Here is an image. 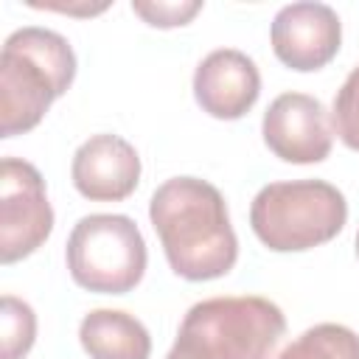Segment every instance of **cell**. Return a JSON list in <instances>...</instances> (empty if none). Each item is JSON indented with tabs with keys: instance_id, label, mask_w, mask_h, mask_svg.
Instances as JSON below:
<instances>
[{
	"instance_id": "cell-1",
	"label": "cell",
	"mask_w": 359,
	"mask_h": 359,
	"mask_svg": "<svg viewBox=\"0 0 359 359\" xmlns=\"http://www.w3.org/2000/svg\"><path fill=\"white\" fill-rule=\"evenodd\" d=\"M149 219L168 266L180 278L213 280L233 269L238 238L216 185L196 177H171L151 194Z\"/></svg>"
},
{
	"instance_id": "cell-2",
	"label": "cell",
	"mask_w": 359,
	"mask_h": 359,
	"mask_svg": "<svg viewBox=\"0 0 359 359\" xmlns=\"http://www.w3.org/2000/svg\"><path fill=\"white\" fill-rule=\"evenodd\" d=\"M73 79L76 53L62 34L36 25L14 31L0 53V135L34 129Z\"/></svg>"
},
{
	"instance_id": "cell-3",
	"label": "cell",
	"mask_w": 359,
	"mask_h": 359,
	"mask_svg": "<svg viewBox=\"0 0 359 359\" xmlns=\"http://www.w3.org/2000/svg\"><path fill=\"white\" fill-rule=\"evenodd\" d=\"M283 311L255 294L208 297L188 309L165 359H278Z\"/></svg>"
},
{
	"instance_id": "cell-4",
	"label": "cell",
	"mask_w": 359,
	"mask_h": 359,
	"mask_svg": "<svg viewBox=\"0 0 359 359\" xmlns=\"http://www.w3.org/2000/svg\"><path fill=\"white\" fill-rule=\"evenodd\" d=\"M348 219V202L325 180L264 185L250 205L258 241L275 252H303L331 241Z\"/></svg>"
},
{
	"instance_id": "cell-5",
	"label": "cell",
	"mask_w": 359,
	"mask_h": 359,
	"mask_svg": "<svg viewBox=\"0 0 359 359\" xmlns=\"http://www.w3.org/2000/svg\"><path fill=\"white\" fill-rule=\"evenodd\" d=\"M70 278L98 294L132 292L146 272V241L123 213H93L76 222L67 238Z\"/></svg>"
},
{
	"instance_id": "cell-6",
	"label": "cell",
	"mask_w": 359,
	"mask_h": 359,
	"mask_svg": "<svg viewBox=\"0 0 359 359\" xmlns=\"http://www.w3.org/2000/svg\"><path fill=\"white\" fill-rule=\"evenodd\" d=\"M53 230V208L42 174L17 157L0 163V261L14 264L31 255Z\"/></svg>"
},
{
	"instance_id": "cell-7",
	"label": "cell",
	"mask_w": 359,
	"mask_h": 359,
	"mask_svg": "<svg viewBox=\"0 0 359 359\" xmlns=\"http://www.w3.org/2000/svg\"><path fill=\"white\" fill-rule=\"evenodd\" d=\"M264 143L286 163L309 165L331 154V126L323 101L306 93H283L264 112Z\"/></svg>"
},
{
	"instance_id": "cell-8",
	"label": "cell",
	"mask_w": 359,
	"mask_h": 359,
	"mask_svg": "<svg viewBox=\"0 0 359 359\" xmlns=\"http://www.w3.org/2000/svg\"><path fill=\"white\" fill-rule=\"evenodd\" d=\"M272 50L275 56L300 73L325 67L342 42V25L325 3H289L272 20Z\"/></svg>"
},
{
	"instance_id": "cell-9",
	"label": "cell",
	"mask_w": 359,
	"mask_h": 359,
	"mask_svg": "<svg viewBox=\"0 0 359 359\" xmlns=\"http://www.w3.org/2000/svg\"><path fill=\"white\" fill-rule=\"evenodd\" d=\"M194 95L208 115L236 121L255 107L261 95V73L247 53L219 48L199 62L194 73Z\"/></svg>"
},
{
	"instance_id": "cell-10",
	"label": "cell",
	"mask_w": 359,
	"mask_h": 359,
	"mask_svg": "<svg viewBox=\"0 0 359 359\" xmlns=\"http://www.w3.org/2000/svg\"><path fill=\"white\" fill-rule=\"evenodd\" d=\"M73 185L90 202H121L140 182V157L121 135H93L73 154Z\"/></svg>"
},
{
	"instance_id": "cell-11",
	"label": "cell",
	"mask_w": 359,
	"mask_h": 359,
	"mask_svg": "<svg viewBox=\"0 0 359 359\" xmlns=\"http://www.w3.org/2000/svg\"><path fill=\"white\" fill-rule=\"evenodd\" d=\"M81 348L90 359H149L151 337L146 325L118 309H95L79 325Z\"/></svg>"
},
{
	"instance_id": "cell-12",
	"label": "cell",
	"mask_w": 359,
	"mask_h": 359,
	"mask_svg": "<svg viewBox=\"0 0 359 359\" xmlns=\"http://www.w3.org/2000/svg\"><path fill=\"white\" fill-rule=\"evenodd\" d=\"M278 359H359V334L339 323H320L292 339Z\"/></svg>"
},
{
	"instance_id": "cell-13",
	"label": "cell",
	"mask_w": 359,
	"mask_h": 359,
	"mask_svg": "<svg viewBox=\"0 0 359 359\" xmlns=\"http://www.w3.org/2000/svg\"><path fill=\"white\" fill-rule=\"evenodd\" d=\"M0 306H3V311H0V337H3L0 359H22L36 339V314L25 300H20L14 294H3Z\"/></svg>"
},
{
	"instance_id": "cell-14",
	"label": "cell",
	"mask_w": 359,
	"mask_h": 359,
	"mask_svg": "<svg viewBox=\"0 0 359 359\" xmlns=\"http://www.w3.org/2000/svg\"><path fill=\"white\" fill-rule=\"evenodd\" d=\"M331 123H334V132L339 135V140L348 149L359 151V65L348 73V79L337 90Z\"/></svg>"
},
{
	"instance_id": "cell-15",
	"label": "cell",
	"mask_w": 359,
	"mask_h": 359,
	"mask_svg": "<svg viewBox=\"0 0 359 359\" xmlns=\"http://www.w3.org/2000/svg\"><path fill=\"white\" fill-rule=\"evenodd\" d=\"M132 11L140 14L149 25L154 28H174V25H185L194 20L196 11H202V0H132Z\"/></svg>"
},
{
	"instance_id": "cell-16",
	"label": "cell",
	"mask_w": 359,
	"mask_h": 359,
	"mask_svg": "<svg viewBox=\"0 0 359 359\" xmlns=\"http://www.w3.org/2000/svg\"><path fill=\"white\" fill-rule=\"evenodd\" d=\"M31 6H36V8H56V11H76V14H95V11L107 8V3H101L95 8H73V6H62V3H31Z\"/></svg>"
},
{
	"instance_id": "cell-17",
	"label": "cell",
	"mask_w": 359,
	"mask_h": 359,
	"mask_svg": "<svg viewBox=\"0 0 359 359\" xmlns=\"http://www.w3.org/2000/svg\"><path fill=\"white\" fill-rule=\"evenodd\" d=\"M356 252H359V233H356Z\"/></svg>"
}]
</instances>
